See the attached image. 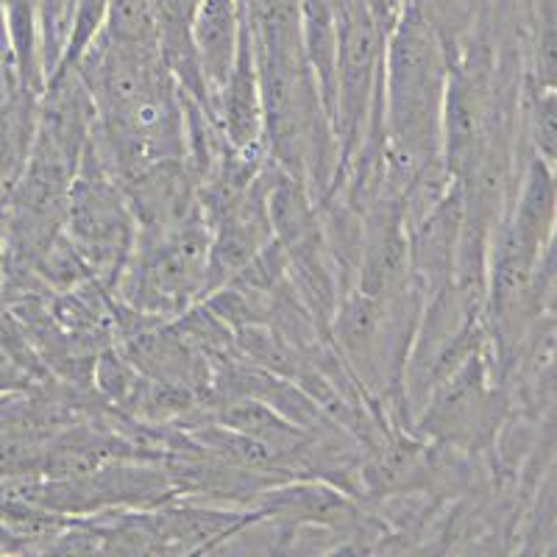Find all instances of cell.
Here are the masks:
<instances>
[{"mask_svg": "<svg viewBox=\"0 0 557 557\" xmlns=\"http://www.w3.org/2000/svg\"><path fill=\"white\" fill-rule=\"evenodd\" d=\"M451 45L421 0H399L382 59L380 126L387 182L401 193L421 173L446 168L444 109Z\"/></svg>", "mask_w": 557, "mask_h": 557, "instance_id": "6da1fadb", "label": "cell"}, {"mask_svg": "<svg viewBox=\"0 0 557 557\" xmlns=\"http://www.w3.org/2000/svg\"><path fill=\"white\" fill-rule=\"evenodd\" d=\"M112 293L132 310L162 321L203 301L209 293V226L201 212L162 232H137Z\"/></svg>", "mask_w": 557, "mask_h": 557, "instance_id": "7a4b0ae2", "label": "cell"}, {"mask_svg": "<svg viewBox=\"0 0 557 557\" xmlns=\"http://www.w3.org/2000/svg\"><path fill=\"white\" fill-rule=\"evenodd\" d=\"M387 26L371 0H335V62H332V128L337 168L348 165L380 117L382 59Z\"/></svg>", "mask_w": 557, "mask_h": 557, "instance_id": "3957f363", "label": "cell"}, {"mask_svg": "<svg viewBox=\"0 0 557 557\" xmlns=\"http://www.w3.org/2000/svg\"><path fill=\"white\" fill-rule=\"evenodd\" d=\"M62 232L87 262L89 273L112 290L137 240V221L121 182L92 146V137L70 182Z\"/></svg>", "mask_w": 557, "mask_h": 557, "instance_id": "277c9868", "label": "cell"}, {"mask_svg": "<svg viewBox=\"0 0 557 557\" xmlns=\"http://www.w3.org/2000/svg\"><path fill=\"white\" fill-rule=\"evenodd\" d=\"M265 176H268V153L257 182L218 209L215 215L207 218L209 226V293L221 287L226 278L248 265L260 251L273 243V226L268 218L265 203Z\"/></svg>", "mask_w": 557, "mask_h": 557, "instance_id": "5b68a950", "label": "cell"}, {"mask_svg": "<svg viewBox=\"0 0 557 557\" xmlns=\"http://www.w3.org/2000/svg\"><path fill=\"white\" fill-rule=\"evenodd\" d=\"M246 32L243 0H201L193 17V53L207 89L209 109L221 96L228 73L235 67Z\"/></svg>", "mask_w": 557, "mask_h": 557, "instance_id": "8992f818", "label": "cell"}, {"mask_svg": "<svg viewBox=\"0 0 557 557\" xmlns=\"http://www.w3.org/2000/svg\"><path fill=\"white\" fill-rule=\"evenodd\" d=\"M37 126V92L17 89L0 103V203L26 165L28 148Z\"/></svg>", "mask_w": 557, "mask_h": 557, "instance_id": "52a82bcc", "label": "cell"}, {"mask_svg": "<svg viewBox=\"0 0 557 557\" xmlns=\"http://www.w3.org/2000/svg\"><path fill=\"white\" fill-rule=\"evenodd\" d=\"M101 32L117 42L157 45V0H107Z\"/></svg>", "mask_w": 557, "mask_h": 557, "instance_id": "ba28073f", "label": "cell"}, {"mask_svg": "<svg viewBox=\"0 0 557 557\" xmlns=\"http://www.w3.org/2000/svg\"><path fill=\"white\" fill-rule=\"evenodd\" d=\"M107 17V0H70L67 14V45L62 62H73L101 32Z\"/></svg>", "mask_w": 557, "mask_h": 557, "instance_id": "9c48e42d", "label": "cell"}, {"mask_svg": "<svg viewBox=\"0 0 557 557\" xmlns=\"http://www.w3.org/2000/svg\"><path fill=\"white\" fill-rule=\"evenodd\" d=\"M17 89H23V84H20L17 76V62H14L7 12H3V3H0V103L7 101V98H12Z\"/></svg>", "mask_w": 557, "mask_h": 557, "instance_id": "30bf717a", "label": "cell"}, {"mask_svg": "<svg viewBox=\"0 0 557 557\" xmlns=\"http://www.w3.org/2000/svg\"><path fill=\"white\" fill-rule=\"evenodd\" d=\"M34 385H37V380L9 355L7 348L0 346V399H3V396H12V393L28 391V387Z\"/></svg>", "mask_w": 557, "mask_h": 557, "instance_id": "8fae6325", "label": "cell"}, {"mask_svg": "<svg viewBox=\"0 0 557 557\" xmlns=\"http://www.w3.org/2000/svg\"><path fill=\"white\" fill-rule=\"evenodd\" d=\"M371 7H374V12L380 14L382 23L391 28L393 17H396V9H399V0H371Z\"/></svg>", "mask_w": 557, "mask_h": 557, "instance_id": "7c38bea8", "label": "cell"}, {"mask_svg": "<svg viewBox=\"0 0 557 557\" xmlns=\"http://www.w3.org/2000/svg\"><path fill=\"white\" fill-rule=\"evenodd\" d=\"M0 315H3V298H0Z\"/></svg>", "mask_w": 557, "mask_h": 557, "instance_id": "4fadbf2b", "label": "cell"}, {"mask_svg": "<svg viewBox=\"0 0 557 557\" xmlns=\"http://www.w3.org/2000/svg\"><path fill=\"white\" fill-rule=\"evenodd\" d=\"M0 3H3V0H0Z\"/></svg>", "mask_w": 557, "mask_h": 557, "instance_id": "5bb4252c", "label": "cell"}]
</instances>
